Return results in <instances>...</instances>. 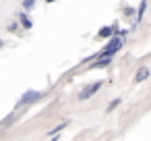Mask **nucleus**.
<instances>
[{
  "label": "nucleus",
  "instance_id": "obj_10",
  "mask_svg": "<svg viewBox=\"0 0 151 141\" xmlns=\"http://www.w3.org/2000/svg\"><path fill=\"white\" fill-rule=\"evenodd\" d=\"M120 102H122V100H120V98H116V100H114V102H110V104H108V108H106V112H112V110H114V108H116V106H120Z\"/></svg>",
  "mask_w": 151,
  "mask_h": 141
},
{
  "label": "nucleus",
  "instance_id": "obj_6",
  "mask_svg": "<svg viewBox=\"0 0 151 141\" xmlns=\"http://www.w3.org/2000/svg\"><path fill=\"white\" fill-rule=\"evenodd\" d=\"M112 62V58H97L95 62H93V69H104V67H108Z\"/></svg>",
  "mask_w": 151,
  "mask_h": 141
},
{
  "label": "nucleus",
  "instance_id": "obj_13",
  "mask_svg": "<svg viewBox=\"0 0 151 141\" xmlns=\"http://www.w3.org/2000/svg\"><path fill=\"white\" fill-rule=\"evenodd\" d=\"M46 2H56V0H46Z\"/></svg>",
  "mask_w": 151,
  "mask_h": 141
},
{
  "label": "nucleus",
  "instance_id": "obj_12",
  "mask_svg": "<svg viewBox=\"0 0 151 141\" xmlns=\"http://www.w3.org/2000/svg\"><path fill=\"white\" fill-rule=\"evenodd\" d=\"M4 48V40H0V50H2Z\"/></svg>",
  "mask_w": 151,
  "mask_h": 141
},
{
  "label": "nucleus",
  "instance_id": "obj_8",
  "mask_svg": "<svg viewBox=\"0 0 151 141\" xmlns=\"http://www.w3.org/2000/svg\"><path fill=\"white\" fill-rule=\"evenodd\" d=\"M21 7H23V13H29V11L35 7V0H23Z\"/></svg>",
  "mask_w": 151,
  "mask_h": 141
},
{
  "label": "nucleus",
  "instance_id": "obj_9",
  "mask_svg": "<svg viewBox=\"0 0 151 141\" xmlns=\"http://www.w3.org/2000/svg\"><path fill=\"white\" fill-rule=\"evenodd\" d=\"M145 7H147V2L143 0V2L139 4V13H137V23H141V19H143V13H145Z\"/></svg>",
  "mask_w": 151,
  "mask_h": 141
},
{
  "label": "nucleus",
  "instance_id": "obj_2",
  "mask_svg": "<svg viewBox=\"0 0 151 141\" xmlns=\"http://www.w3.org/2000/svg\"><path fill=\"white\" fill-rule=\"evenodd\" d=\"M40 98H42V93H40V91H35V89H27V91L21 95V100H19V104H17V108L27 106V104H35Z\"/></svg>",
  "mask_w": 151,
  "mask_h": 141
},
{
  "label": "nucleus",
  "instance_id": "obj_1",
  "mask_svg": "<svg viewBox=\"0 0 151 141\" xmlns=\"http://www.w3.org/2000/svg\"><path fill=\"white\" fill-rule=\"evenodd\" d=\"M122 46H124V40H122V38H112V40L108 42V46H106L99 54H93V56L85 58V62H89L91 58H112V56H114V54L122 48Z\"/></svg>",
  "mask_w": 151,
  "mask_h": 141
},
{
  "label": "nucleus",
  "instance_id": "obj_11",
  "mask_svg": "<svg viewBox=\"0 0 151 141\" xmlns=\"http://www.w3.org/2000/svg\"><path fill=\"white\" fill-rule=\"evenodd\" d=\"M110 35H112V27H104L99 31V38H110Z\"/></svg>",
  "mask_w": 151,
  "mask_h": 141
},
{
  "label": "nucleus",
  "instance_id": "obj_7",
  "mask_svg": "<svg viewBox=\"0 0 151 141\" xmlns=\"http://www.w3.org/2000/svg\"><path fill=\"white\" fill-rule=\"evenodd\" d=\"M66 127H68V120H64V122H60L58 127H54V129H52V131L48 133V137H54L56 133H60V131H62V129H66Z\"/></svg>",
  "mask_w": 151,
  "mask_h": 141
},
{
  "label": "nucleus",
  "instance_id": "obj_3",
  "mask_svg": "<svg viewBox=\"0 0 151 141\" xmlns=\"http://www.w3.org/2000/svg\"><path fill=\"white\" fill-rule=\"evenodd\" d=\"M101 85H104V81H95V83L87 85V87H85V91H81V93H79V100H89L91 95H95V93L101 89Z\"/></svg>",
  "mask_w": 151,
  "mask_h": 141
},
{
  "label": "nucleus",
  "instance_id": "obj_5",
  "mask_svg": "<svg viewBox=\"0 0 151 141\" xmlns=\"http://www.w3.org/2000/svg\"><path fill=\"white\" fill-rule=\"evenodd\" d=\"M19 21H21V25H23L25 29H31V27H33V21L27 17V13H21V15H19Z\"/></svg>",
  "mask_w": 151,
  "mask_h": 141
},
{
  "label": "nucleus",
  "instance_id": "obj_4",
  "mask_svg": "<svg viewBox=\"0 0 151 141\" xmlns=\"http://www.w3.org/2000/svg\"><path fill=\"white\" fill-rule=\"evenodd\" d=\"M149 75H151V71H149L147 67H141V69L137 71V75H134V83H143L145 79H149Z\"/></svg>",
  "mask_w": 151,
  "mask_h": 141
}]
</instances>
